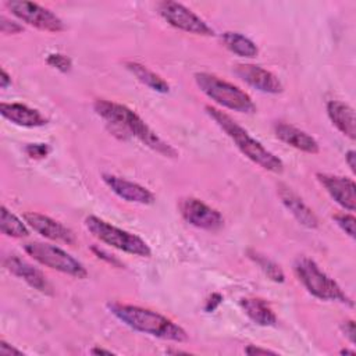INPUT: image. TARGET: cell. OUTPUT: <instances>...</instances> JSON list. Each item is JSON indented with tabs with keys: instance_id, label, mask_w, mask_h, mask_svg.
<instances>
[{
	"instance_id": "obj_1",
	"label": "cell",
	"mask_w": 356,
	"mask_h": 356,
	"mask_svg": "<svg viewBox=\"0 0 356 356\" xmlns=\"http://www.w3.org/2000/svg\"><path fill=\"white\" fill-rule=\"evenodd\" d=\"M95 113L102 117L114 131V134H120L121 138H136L145 146L152 149L153 152L161 154L163 157L175 159L178 157L177 149H174L168 142L161 139L134 110L129 107L106 100L97 99L93 103Z\"/></svg>"
},
{
	"instance_id": "obj_2",
	"label": "cell",
	"mask_w": 356,
	"mask_h": 356,
	"mask_svg": "<svg viewBox=\"0 0 356 356\" xmlns=\"http://www.w3.org/2000/svg\"><path fill=\"white\" fill-rule=\"evenodd\" d=\"M108 310L114 317L134 331L164 341H188V334L181 325L154 310L125 303H108Z\"/></svg>"
},
{
	"instance_id": "obj_3",
	"label": "cell",
	"mask_w": 356,
	"mask_h": 356,
	"mask_svg": "<svg viewBox=\"0 0 356 356\" xmlns=\"http://www.w3.org/2000/svg\"><path fill=\"white\" fill-rule=\"evenodd\" d=\"M204 110L207 115L221 128V131H224L225 135L235 143V146L245 157L266 171L274 174H281L284 171L282 160L267 147H264L253 136H250V134L242 128L231 115L213 106H206Z\"/></svg>"
},
{
	"instance_id": "obj_4",
	"label": "cell",
	"mask_w": 356,
	"mask_h": 356,
	"mask_svg": "<svg viewBox=\"0 0 356 356\" xmlns=\"http://www.w3.org/2000/svg\"><path fill=\"white\" fill-rule=\"evenodd\" d=\"M293 270L300 284L314 298L325 302H338L353 307V300L342 291L334 278L318 267L313 259L306 256L298 257L293 264Z\"/></svg>"
},
{
	"instance_id": "obj_5",
	"label": "cell",
	"mask_w": 356,
	"mask_h": 356,
	"mask_svg": "<svg viewBox=\"0 0 356 356\" xmlns=\"http://www.w3.org/2000/svg\"><path fill=\"white\" fill-rule=\"evenodd\" d=\"M197 88L214 103L228 110L253 114L256 113V104L252 97L239 86L214 75L210 72H196L193 75Z\"/></svg>"
},
{
	"instance_id": "obj_6",
	"label": "cell",
	"mask_w": 356,
	"mask_h": 356,
	"mask_svg": "<svg viewBox=\"0 0 356 356\" xmlns=\"http://www.w3.org/2000/svg\"><path fill=\"white\" fill-rule=\"evenodd\" d=\"M86 229L100 242L118 249L124 253L134 254L138 257H150L152 249L150 246L138 235L121 229L108 221L97 217L88 216L83 221Z\"/></svg>"
},
{
	"instance_id": "obj_7",
	"label": "cell",
	"mask_w": 356,
	"mask_h": 356,
	"mask_svg": "<svg viewBox=\"0 0 356 356\" xmlns=\"http://www.w3.org/2000/svg\"><path fill=\"white\" fill-rule=\"evenodd\" d=\"M24 250L26 252L28 256H31L35 261H38L44 267H49L51 270L60 271L63 274H67L79 280H83L88 277L86 267L72 254L67 253L64 249L56 245L33 241V242H26L24 245Z\"/></svg>"
},
{
	"instance_id": "obj_8",
	"label": "cell",
	"mask_w": 356,
	"mask_h": 356,
	"mask_svg": "<svg viewBox=\"0 0 356 356\" xmlns=\"http://www.w3.org/2000/svg\"><path fill=\"white\" fill-rule=\"evenodd\" d=\"M6 7L14 17H17L24 24H28L39 31L58 33L65 31L63 19L51 10L32 1L25 0H8Z\"/></svg>"
},
{
	"instance_id": "obj_9",
	"label": "cell",
	"mask_w": 356,
	"mask_h": 356,
	"mask_svg": "<svg viewBox=\"0 0 356 356\" xmlns=\"http://www.w3.org/2000/svg\"><path fill=\"white\" fill-rule=\"evenodd\" d=\"M160 17L171 26L197 36H214V29L197 14L178 1H161L157 4Z\"/></svg>"
},
{
	"instance_id": "obj_10",
	"label": "cell",
	"mask_w": 356,
	"mask_h": 356,
	"mask_svg": "<svg viewBox=\"0 0 356 356\" xmlns=\"http://www.w3.org/2000/svg\"><path fill=\"white\" fill-rule=\"evenodd\" d=\"M179 213L182 218L200 229L217 231L224 225L221 213L196 197H184L179 202Z\"/></svg>"
},
{
	"instance_id": "obj_11",
	"label": "cell",
	"mask_w": 356,
	"mask_h": 356,
	"mask_svg": "<svg viewBox=\"0 0 356 356\" xmlns=\"http://www.w3.org/2000/svg\"><path fill=\"white\" fill-rule=\"evenodd\" d=\"M22 218L31 229L46 239L63 242L67 245H74L76 242L75 234L68 227L49 216L36 211H26L22 214Z\"/></svg>"
},
{
	"instance_id": "obj_12",
	"label": "cell",
	"mask_w": 356,
	"mask_h": 356,
	"mask_svg": "<svg viewBox=\"0 0 356 356\" xmlns=\"http://www.w3.org/2000/svg\"><path fill=\"white\" fill-rule=\"evenodd\" d=\"M316 178L335 203L348 211L356 210V185L353 179L325 172H317Z\"/></svg>"
},
{
	"instance_id": "obj_13",
	"label": "cell",
	"mask_w": 356,
	"mask_h": 356,
	"mask_svg": "<svg viewBox=\"0 0 356 356\" xmlns=\"http://www.w3.org/2000/svg\"><path fill=\"white\" fill-rule=\"evenodd\" d=\"M234 72L245 83H248L249 86H252L253 89H256L259 92L278 95L284 90V86H282L281 81L278 79V76L260 65L236 64L234 67Z\"/></svg>"
},
{
	"instance_id": "obj_14",
	"label": "cell",
	"mask_w": 356,
	"mask_h": 356,
	"mask_svg": "<svg viewBox=\"0 0 356 356\" xmlns=\"http://www.w3.org/2000/svg\"><path fill=\"white\" fill-rule=\"evenodd\" d=\"M102 179L114 195H117L120 199L128 203L147 206V204H153L156 200L153 192H150L147 188L134 181L121 178L114 174H103Z\"/></svg>"
},
{
	"instance_id": "obj_15",
	"label": "cell",
	"mask_w": 356,
	"mask_h": 356,
	"mask_svg": "<svg viewBox=\"0 0 356 356\" xmlns=\"http://www.w3.org/2000/svg\"><path fill=\"white\" fill-rule=\"evenodd\" d=\"M6 270H8L13 275L18 277L19 280L25 281L31 288L44 293V295H51L53 289L44 274L32 266L29 261L24 260L22 257L17 254H10L4 259L3 261Z\"/></svg>"
},
{
	"instance_id": "obj_16",
	"label": "cell",
	"mask_w": 356,
	"mask_h": 356,
	"mask_svg": "<svg viewBox=\"0 0 356 356\" xmlns=\"http://www.w3.org/2000/svg\"><path fill=\"white\" fill-rule=\"evenodd\" d=\"M277 193L285 206V209L295 217V220L306 228L316 229L318 227V218L314 211L303 202V199L288 185L278 184Z\"/></svg>"
},
{
	"instance_id": "obj_17",
	"label": "cell",
	"mask_w": 356,
	"mask_h": 356,
	"mask_svg": "<svg viewBox=\"0 0 356 356\" xmlns=\"http://www.w3.org/2000/svg\"><path fill=\"white\" fill-rule=\"evenodd\" d=\"M274 134L281 142L300 152H305L309 154H317L320 152L318 142L310 134L291 124L277 122L274 125Z\"/></svg>"
},
{
	"instance_id": "obj_18",
	"label": "cell",
	"mask_w": 356,
	"mask_h": 356,
	"mask_svg": "<svg viewBox=\"0 0 356 356\" xmlns=\"http://www.w3.org/2000/svg\"><path fill=\"white\" fill-rule=\"evenodd\" d=\"M0 114L10 122L25 128H38L47 124V118L39 110L22 103H1Z\"/></svg>"
},
{
	"instance_id": "obj_19",
	"label": "cell",
	"mask_w": 356,
	"mask_h": 356,
	"mask_svg": "<svg viewBox=\"0 0 356 356\" xmlns=\"http://www.w3.org/2000/svg\"><path fill=\"white\" fill-rule=\"evenodd\" d=\"M327 115L332 125L346 138L355 140L356 138V118L355 110L341 102V100H330L327 103Z\"/></svg>"
},
{
	"instance_id": "obj_20",
	"label": "cell",
	"mask_w": 356,
	"mask_h": 356,
	"mask_svg": "<svg viewBox=\"0 0 356 356\" xmlns=\"http://www.w3.org/2000/svg\"><path fill=\"white\" fill-rule=\"evenodd\" d=\"M241 307L245 314L257 325L273 327L277 324V316L271 306L261 298H242Z\"/></svg>"
},
{
	"instance_id": "obj_21",
	"label": "cell",
	"mask_w": 356,
	"mask_h": 356,
	"mask_svg": "<svg viewBox=\"0 0 356 356\" xmlns=\"http://www.w3.org/2000/svg\"><path fill=\"white\" fill-rule=\"evenodd\" d=\"M125 68L139 82H142L143 85H146L152 90H154L157 93H168L170 92L168 82L163 76L156 74L154 71L149 70L146 65H143L140 63H136V61H128V63H125Z\"/></svg>"
},
{
	"instance_id": "obj_22",
	"label": "cell",
	"mask_w": 356,
	"mask_h": 356,
	"mask_svg": "<svg viewBox=\"0 0 356 356\" xmlns=\"http://www.w3.org/2000/svg\"><path fill=\"white\" fill-rule=\"evenodd\" d=\"M222 44L234 54L245 58H254L259 54V47L248 36L239 32L227 31L221 35Z\"/></svg>"
},
{
	"instance_id": "obj_23",
	"label": "cell",
	"mask_w": 356,
	"mask_h": 356,
	"mask_svg": "<svg viewBox=\"0 0 356 356\" xmlns=\"http://www.w3.org/2000/svg\"><path fill=\"white\" fill-rule=\"evenodd\" d=\"M24 218H19L13 211H10L6 206L0 209V229L1 234L10 238H26L29 235V229Z\"/></svg>"
},
{
	"instance_id": "obj_24",
	"label": "cell",
	"mask_w": 356,
	"mask_h": 356,
	"mask_svg": "<svg viewBox=\"0 0 356 356\" xmlns=\"http://www.w3.org/2000/svg\"><path fill=\"white\" fill-rule=\"evenodd\" d=\"M248 254L271 281H274V282L285 281V274H284L282 268L275 261H273L271 259H268L267 256H264L256 250H248Z\"/></svg>"
},
{
	"instance_id": "obj_25",
	"label": "cell",
	"mask_w": 356,
	"mask_h": 356,
	"mask_svg": "<svg viewBox=\"0 0 356 356\" xmlns=\"http://www.w3.org/2000/svg\"><path fill=\"white\" fill-rule=\"evenodd\" d=\"M332 218L337 222V225L346 235H349L352 239H355V236H356V231H355L356 218H355V216L352 213H338V214H334Z\"/></svg>"
},
{
	"instance_id": "obj_26",
	"label": "cell",
	"mask_w": 356,
	"mask_h": 356,
	"mask_svg": "<svg viewBox=\"0 0 356 356\" xmlns=\"http://www.w3.org/2000/svg\"><path fill=\"white\" fill-rule=\"evenodd\" d=\"M46 63L47 65H50L51 68H56L60 72H70L72 68V61L68 56L63 54V53H50L46 57Z\"/></svg>"
},
{
	"instance_id": "obj_27",
	"label": "cell",
	"mask_w": 356,
	"mask_h": 356,
	"mask_svg": "<svg viewBox=\"0 0 356 356\" xmlns=\"http://www.w3.org/2000/svg\"><path fill=\"white\" fill-rule=\"evenodd\" d=\"M25 153L28 157L39 160L44 159L50 153V147L47 143H29L25 146Z\"/></svg>"
},
{
	"instance_id": "obj_28",
	"label": "cell",
	"mask_w": 356,
	"mask_h": 356,
	"mask_svg": "<svg viewBox=\"0 0 356 356\" xmlns=\"http://www.w3.org/2000/svg\"><path fill=\"white\" fill-rule=\"evenodd\" d=\"M0 31L4 35H15V33L22 32L24 28H22V25L7 18L6 15H0Z\"/></svg>"
},
{
	"instance_id": "obj_29",
	"label": "cell",
	"mask_w": 356,
	"mask_h": 356,
	"mask_svg": "<svg viewBox=\"0 0 356 356\" xmlns=\"http://www.w3.org/2000/svg\"><path fill=\"white\" fill-rule=\"evenodd\" d=\"M99 259H102V260H104V261H107L108 264H111V266H115V267H124V264L117 259V257H114L113 254H110V253H107L106 250H103V249H100V248H97V246H93L92 249H90Z\"/></svg>"
},
{
	"instance_id": "obj_30",
	"label": "cell",
	"mask_w": 356,
	"mask_h": 356,
	"mask_svg": "<svg viewBox=\"0 0 356 356\" xmlns=\"http://www.w3.org/2000/svg\"><path fill=\"white\" fill-rule=\"evenodd\" d=\"M341 330L343 335L349 339L350 343H355L356 341V328H355V321L353 320H346L341 324Z\"/></svg>"
},
{
	"instance_id": "obj_31",
	"label": "cell",
	"mask_w": 356,
	"mask_h": 356,
	"mask_svg": "<svg viewBox=\"0 0 356 356\" xmlns=\"http://www.w3.org/2000/svg\"><path fill=\"white\" fill-rule=\"evenodd\" d=\"M221 302H222V295H221V293H217V292L211 293V295L207 298L206 303H204V312H207V313L214 312V310L221 305Z\"/></svg>"
},
{
	"instance_id": "obj_32",
	"label": "cell",
	"mask_w": 356,
	"mask_h": 356,
	"mask_svg": "<svg viewBox=\"0 0 356 356\" xmlns=\"http://www.w3.org/2000/svg\"><path fill=\"white\" fill-rule=\"evenodd\" d=\"M245 353L249 356H263V355H277V352L267 349V348H261L257 345H248L245 348Z\"/></svg>"
},
{
	"instance_id": "obj_33",
	"label": "cell",
	"mask_w": 356,
	"mask_h": 356,
	"mask_svg": "<svg viewBox=\"0 0 356 356\" xmlns=\"http://www.w3.org/2000/svg\"><path fill=\"white\" fill-rule=\"evenodd\" d=\"M0 355L1 356H24L22 350L11 346L10 343H7L4 339L0 341Z\"/></svg>"
},
{
	"instance_id": "obj_34",
	"label": "cell",
	"mask_w": 356,
	"mask_h": 356,
	"mask_svg": "<svg viewBox=\"0 0 356 356\" xmlns=\"http://www.w3.org/2000/svg\"><path fill=\"white\" fill-rule=\"evenodd\" d=\"M345 161L348 163L350 171L355 172L356 171V152L353 149H350L345 153Z\"/></svg>"
},
{
	"instance_id": "obj_35",
	"label": "cell",
	"mask_w": 356,
	"mask_h": 356,
	"mask_svg": "<svg viewBox=\"0 0 356 356\" xmlns=\"http://www.w3.org/2000/svg\"><path fill=\"white\" fill-rule=\"evenodd\" d=\"M10 85H11V76L8 75V72L4 68H1V72H0V88L6 89Z\"/></svg>"
},
{
	"instance_id": "obj_36",
	"label": "cell",
	"mask_w": 356,
	"mask_h": 356,
	"mask_svg": "<svg viewBox=\"0 0 356 356\" xmlns=\"http://www.w3.org/2000/svg\"><path fill=\"white\" fill-rule=\"evenodd\" d=\"M90 353H92V355H113L111 350L103 349V348H99V346L92 348V349H90Z\"/></svg>"
},
{
	"instance_id": "obj_37",
	"label": "cell",
	"mask_w": 356,
	"mask_h": 356,
	"mask_svg": "<svg viewBox=\"0 0 356 356\" xmlns=\"http://www.w3.org/2000/svg\"><path fill=\"white\" fill-rule=\"evenodd\" d=\"M341 355H355V350H349V349H342L341 352H339Z\"/></svg>"
}]
</instances>
